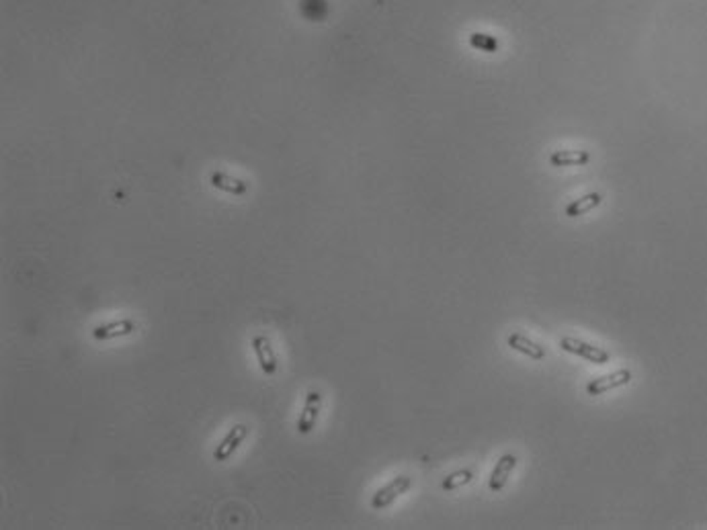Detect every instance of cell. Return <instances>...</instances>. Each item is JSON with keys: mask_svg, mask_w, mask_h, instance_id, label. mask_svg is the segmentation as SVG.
<instances>
[{"mask_svg": "<svg viewBox=\"0 0 707 530\" xmlns=\"http://www.w3.org/2000/svg\"><path fill=\"white\" fill-rule=\"evenodd\" d=\"M471 45H473V47H478V49H482V52H496V47H499L496 39H492V37H488V35H480V33L471 35Z\"/></svg>", "mask_w": 707, "mask_h": 530, "instance_id": "obj_14", "label": "cell"}, {"mask_svg": "<svg viewBox=\"0 0 707 530\" xmlns=\"http://www.w3.org/2000/svg\"><path fill=\"white\" fill-rule=\"evenodd\" d=\"M506 344H508L515 352H519V354H523V357H529L531 361H543V359H545V348H543L541 344H538V342H533L531 338H527L525 334L512 332V334L508 336Z\"/></svg>", "mask_w": 707, "mask_h": 530, "instance_id": "obj_8", "label": "cell"}, {"mask_svg": "<svg viewBox=\"0 0 707 530\" xmlns=\"http://www.w3.org/2000/svg\"><path fill=\"white\" fill-rule=\"evenodd\" d=\"M135 330H137V326H135L134 320L123 318V320H117V322H109V324L97 326V328L93 330V338L102 342V340H113V338L132 336Z\"/></svg>", "mask_w": 707, "mask_h": 530, "instance_id": "obj_9", "label": "cell"}, {"mask_svg": "<svg viewBox=\"0 0 707 530\" xmlns=\"http://www.w3.org/2000/svg\"><path fill=\"white\" fill-rule=\"evenodd\" d=\"M601 201H603V197H601L599 193H588V195H584V197H580V199L572 201V203L566 207V215H568V217L586 215L588 211L597 209V207L601 205Z\"/></svg>", "mask_w": 707, "mask_h": 530, "instance_id": "obj_11", "label": "cell"}, {"mask_svg": "<svg viewBox=\"0 0 707 530\" xmlns=\"http://www.w3.org/2000/svg\"><path fill=\"white\" fill-rule=\"evenodd\" d=\"M320 407H322V396L318 391H307L302 414L298 418V432L300 434H310V432L316 428L318 416H320Z\"/></svg>", "mask_w": 707, "mask_h": 530, "instance_id": "obj_5", "label": "cell"}, {"mask_svg": "<svg viewBox=\"0 0 707 530\" xmlns=\"http://www.w3.org/2000/svg\"><path fill=\"white\" fill-rule=\"evenodd\" d=\"M634 379L632 371L628 368H617L613 373H607V375H601L597 379H591L588 385H586V393L588 396H603V393H609L613 389H619V387H625L630 385V381Z\"/></svg>", "mask_w": 707, "mask_h": 530, "instance_id": "obj_2", "label": "cell"}, {"mask_svg": "<svg viewBox=\"0 0 707 530\" xmlns=\"http://www.w3.org/2000/svg\"><path fill=\"white\" fill-rule=\"evenodd\" d=\"M412 488V479L408 475H398L394 477L388 485H383L381 490H377L373 497H371V508L373 510H383L390 504H394L398 497L406 494Z\"/></svg>", "mask_w": 707, "mask_h": 530, "instance_id": "obj_3", "label": "cell"}, {"mask_svg": "<svg viewBox=\"0 0 707 530\" xmlns=\"http://www.w3.org/2000/svg\"><path fill=\"white\" fill-rule=\"evenodd\" d=\"M209 180H211V185H213L215 189H220V191H224V193L244 195V193L248 191L246 182H242V180H238V178H232V176H228V174H222V172H213Z\"/></svg>", "mask_w": 707, "mask_h": 530, "instance_id": "obj_12", "label": "cell"}, {"mask_svg": "<svg viewBox=\"0 0 707 530\" xmlns=\"http://www.w3.org/2000/svg\"><path fill=\"white\" fill-rule=\"evenodd\" d=\"M517 463H519V459H517L515 455H510V453H506V455H503V457L496 461L494 471H492V475H490V479H488L490 492L499 494V492L505 490V485L508 483V477H510V473L515 471Z\"/></svg>", "mask_w": 707, "mask_h": 530, "instance_id": "obj_6", "label": "cell"}, {"mask_svg": "<svg viewBox=\"0 0 707 530\" xmlns=\"http://www.w3.org/2000/svg\"><path fill=\"white\" fill-rule=\"evenodd\" d=\"M252 350L257 354V361H259V366L265 375H275L277 368H279V363H277V357H275V350L271 346L269 338L265 336H254L252 338Z\"/></svg>", "mask_w": 707, "mask_h": 530, "instance_id": "obj_7", "label": "cell"}, {"mask_svg": "<svg viewBox=\"0 0 707 530\" xmlns=\"http://www.w3.org/2000/svg\"><path fill=\"white\" fill-rule=\"evenodd\" d=\"M560 346H562V350H566L570 354H576L580 359H586L588 363H595V365H605V363H609V359H611L605 348L588 344V342L572 338V336H564L560 340Z\"/></svg>", "mask_w": 707, "mask_h": 530, "instance_id": "obj_1", "label": "cell"}, {"mask_svg": "<svg viewBox=\"0 0 707 530\" xmlns=\"http://www.w3.org/2000/svg\"><path fill=\"white\" fill-rule=\"evenodd\" d=\"M246 436H248V426H246V424H236L234 428L224 436V440L215 446L213 459L220 461V463L228 461L236 451H238V446L246 440Z\"/></svg>", "mask_w": 707, "mask_h": 530, "instance_id": "obj_4", "label": "cell"}, {"mask_svg": "<svg viewBox=\"0 0 707 530\" xmlns=\"http://www.w3.org/2000/svg\"><path fill=\"white\" fill-rule=\"evenodd\" d=\"M471 479H473V473H471L470 469H462V471H455V473L447 475V477L443 479L441 488H443L445 492H455V490L468 485Z\"/></svg>", "mask_w": 707, "mask_h": 530, "instance_id": "obj_13", "label": "cell"}, {"mask_svg": "<svg viewBox=\"0 0 707 530\" xmlns=\"http://www.w3.org/2000/svg\"><path fill=\"white\" fill-rule=\"evenodd\" d=\"M588 160L591 156L584 150H556L549 156V162L554 166H584Z\"/></svg>", "mask_w": 707, "mask_h": 530, "instance_id": "obj_10", "label": "cell"}]
</instances>
